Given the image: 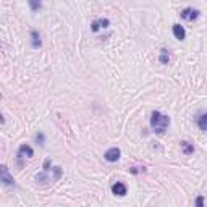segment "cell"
<instances>
[{
	"instance_id": "cell-1",
	"label": "cell",
	"mask_w": 207,
	"mask_h": 207,
	"mask_svg": "<svg viewBox=\"0 0 207 207\" xmlns=\"http://www.w3.org/2000/svg\"><path fill=\"white\" fill-rule=\"evenodd\" d=\"M149 125H150V129L154 131L155 134H164L167 128L170 126V117L162 114V112H152L150 114V120H149Z\"/></svg>"
},
{
	"instance_id": "cell-2",
	"label": "cell",
	"mask_w": 207,
	"mask_h": 207,
	"mask_svg": "<svg viewBox=\"0 0 207 207\" xmlns=\"http://www.w3.org/2000/svg\"><path fill=\"white\" fill-rule=\"evenodd\" d=\"M16 157H18V162H20V167H21L23 165V159H31V157H34V149L29 144H21L20 147H18Z\"/></svg>"
},
{
	"instance_id": "cell-3",
	"label": "cell",
	"mask_w": 207,
	"mask_h": 207,
	"mask_svg": "<svg viewBox=\"0 0 207 207\" xmlns=\"http://www.w3.org/2000/svg\"><path fill=\"white\" fill-rule=\"evenodd\" d=\"M0 181H2L5 186H15V178L10 175V172H8V167L5 164L0 167Z\"/></svg>"
},
{
	"instance_id": "cell-4",
	"label": "cell",
	"mask_w": 207,
	"mask_h": 207,
	"mask_svg": "<svg viewBox=\"0 0 207 207\" xmlns=\"http://www.w3.org/2000/svg\"><path fill=\"white\" fill-rule=\"evenodd\" d=\"M180 16H181V20H186V21H194V20H197V18H199V10H196V8L188 7V8H184V10H181Z\"/></svg>"
},
{
	"instance_id": "cell-5",
	"label": "cell",
	"mask_w": 207,
	"mask_h": 207,
	"mask_svg": "<svg viewBox=\"0 0 207 207\" xmlns=\"http://www.w3.org/2000/svg\"><path fill=\"white\" fill-rule=\"evenodd\" d=\"M120 157H121V150L118 147H110V149L105 150V154H104V159H105L107 162H110V164L117 162Z\"/></svg>"
},
{
	"instance_id": "cell-6",
	"label": "cell",
	"mask_w": 207,
	"mask_h": 207,
	"mask_svg": "<svg viewBox=\"0 0 207 207\" xmlns=\"http://www.w3.org/2000/svg\"><path fill=\"white\" fill-rule=\"evenodd\" d=\"M109 26H110V20H109V18H99V20L91 23V31L97 33L99 29H107Z\"/></svg>"
},
{
	"instance_id": "cell-7",
	"label": "cell",
	"mask_w": 207,
	"mask_h": 207,
	"mask_svg": "<svg viewBox=\"0 0 207 207\" xmlns=\"http://www.w3.org/2000/svg\"><path fill=\"white\" fill-rule=\"evenodd\" d=\"M126 193H128L126 184L120 183V181H117V183L112 184V194H115V196H118V197H123V196H126Z\"/></svg>"
},
{
	"instance_id": "cell-8",
	"label": "cell",
	"mask_w": 207,
	"mask_h": 207,
	"mask_svg": "<svg viewBox=\"0 0 207 207\" xmlns=\"http://www.w3.org/2000/svg\"><path fill=\"white\" fill-rule=\"evenodd\" d=\"M31 45H33V49H41V45H42L41 34L37 29H31Z\"/></svg>"
},
{
	"instance_id": "cell-9",
	"label": "cell",
	"mask_w": 207,
	"mask_h": 207,
	"mask_svg": "<svg viewBox=\"0 0 207 207\" xmlns=\"http://www.w3.org/2000/svg\"><path fill=\"white\" fill-rule=\"evenodd\" d=\"M172 31H173L175 39H178V41H184V37H186V31H184V28H183L181 24H173Z\"/></svg>"
},
{
	"instance_id": "cell-10",
	"label": "cell",
	"mask_w": 207,
	"mask_h": 207,
	"mask_svg": "<svg viewBox=\"0 0 207 207\" xmlns=\"http://www.w3.org/2000/svg\"><path fill=\"white\" fill-rule=\"evenodd\" d=\"M197 126H199L201 131H207V112L197 117Z\"/></svg>"
},
{
	"instance_id": "cell-11",
	"label": "cell",
	"mask_w": 207,
	"mask_h": 207,
	"mask_svg": "<svg viewBox=\"0 0 207 207\" xmlns=\"http://www.w3.org/2000/svg\"><path fill=\"white\" fill-rule=\"evenodd\" d=\"M28 5H29L31 12H39L42 8V0H28Z\"/></svg>"
},
{
	"instance_id": "cell-12",
	"label": "cell",
	"mask_w": 207,
	"mask_h": 207,
	"mask_svg": "<svg viewBox=\"0 0 207 207\" xmlns=\"http://www.w3.org/2000/svg\"><path fill=\"white\" fill-rule=\"evenodd\" d=\"M181 150L184 155H191L194 152V146H191L188 141H181Z\"/></svg>"
},
{
	"instance_id": "cell-13",
	"label": "cell",
	"mask_w": 207,
	"mask_h": 207,
	"mask_svg": "<svg viewBox=\"0 0 207 207\" xmlns=\"http://www.w3.org/2000/svg\"><path fill=\"white\" fill-rule=\"evenodd\" d=\"M159 62H160L162 65H168V62H170V53H168L167 49H162V50H160V57H159Z\"/></svg>"
},
{
	"instance_id": "cell-14",
	"label": "cell",
	"mask_w": 207,
	"mask_h": 207,
	"mask_svg": "<svg viewBox=\"0 0 207 207\" xmlns=\"http://www.w3.org/2000/svg\"><path fill=\"white\" fill-rule=\"evenodd\" d=\"M52 172H53V180H60L62 175H63L62 167H52Z\"/></svg>"
},
{
	"instance_id": "cell-15",
	"label": "cell",
	"mask_w": 207,
	"mask_h": 207,
	"mask_svg": "<svg viewBox=\"0 0 207 207\" xmlns=\"http://www.w3.org/2000/svg\"><path fill=\"white\" fill-rule=\"evenodd\" d=\"M36 181H37V183H45V181H49V176H47V172L37 173V175H36Z\"/></svg>"
},
{
	"instance_id": "cell-16",
	"label": "cell",
	"mask_w": 207,
	"mask_h": 207,
	"mask_svg": "<svg viewBox=\"0 0 207 207\" xmlns=\"http://www.w3.org/2000/svg\"><path fill=\"white\" fill-rule=\"evenodd\" d=\"M36 143L39 144V146H44L45 144V136H44V133H37L36 134Z\"/></svg>"
},
{
	"instance_id": "cell-17",
	"label": "cell",
	"mask_w": 207,
	"mask_h": 207,
	"mask_svg": "<svg viewBox=\"0 0 207 207\" xmlns=\"http://www.w3.org/2000/svg\"><path fill=\"white\" fill-rule=\"evenodd\" d=\"M42 168H44V172H50V170H52V162H50V159H45Z\"/></svg>"
},
{
	"instance_id": "cell-18",
	"label": "cell",
	"mask_w": 207,
	"mask_h": 207,
	"mask_svg": "<svg viewBox=\"0 0 207 207\" xmlns=\"http://www.w3.org/2000/svg\"><path fill=\"white\" fill-rule=\"evenodd\" d=\"M196 205H197V207H202V205H204V197H202V196H197V197H196Z\"/></svg>"
},
{
	"instance_id": "cell-19",
	"label": "cell",
	"mask_w": 207,
	"mask_h": 207,
	"mask_svg": "<svg viewBox=\"0 0 207 207\" xmlns=\"http://www.w3.org/2000/svg\"><path fill=\"white\" fill-rule=\"evenodd\" d=\"M129 172H131V173H133V175H136V173H138L139 170H138V167H133V168H131V170H129Z\"/></svg>"
}]
</instances>
